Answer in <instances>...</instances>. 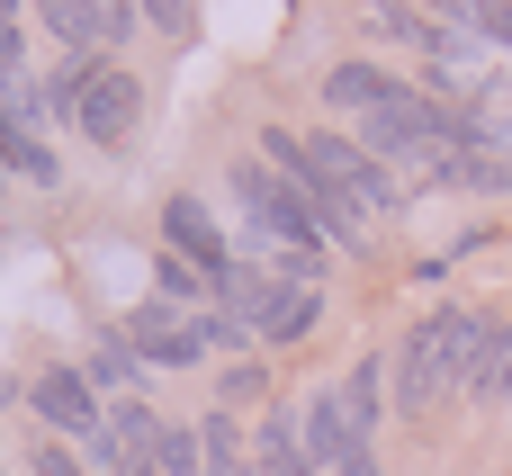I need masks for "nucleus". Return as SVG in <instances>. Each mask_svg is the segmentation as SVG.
<instances>
[{
	"mask_svg": "<svg viewBox=\"0 0 512 476\" xmlns=\"http://www.w3.org/2000/svg\"><path fill=\"white\" fill-rule=\"evenodd\" d=\"M486 351H495V315H477V306L423 315L405 333V351H396V405L405 414H432L450 387H477L486 378Z\"/></svg>",
	"mask_w": 512,
	"mask_h": 476,
	"instance_id": "nucleus-1",
	"label": "nucleus"
},
{
	"mask_svg": "<svg viewBox=\"0 0 512 476\" xmlns=\"http://www.w3.org/2000/svg\"><path fill=\"white\" fill-rule=\"evenodd\" d=\"M45 9V27L72 45V54H99V18H90V0H36Z\"/></svg>",
	"mask_w": 512,
	"mask_h": 476,
	"instance_id": "nucleus-13",
	"label": "nucleus"
},
{
	"mask_svg": "<svg viewBox=\"0 0 512 476\" xmlns=\"http://www.w3.org/2000/svg\"><path fill=\"white\" fill-rule=\"evenodd\" d=\"M306 324H315V288H288V297L270 306V324H261V342H297Z\"/></svg>",
	"mask_w": 512,
	"mask_h": 476,
	"instance_id": "nucleus-15",
	"label": "nucleus"
},
{
	"mask_svg": "<svg viewBox=\"0 0 512 476\" xmlns=\"http://www.w3.org/2000/svg\"><path fill=\"white\" fill-rule=\"evenodd\" d=\"M297 432H306V459H315L324 476L342 468L351 450H369V441L351 432V414H342V387H315V396H306V414H297Z\"/></svg>",
	"mask_w": 512,
	"mask_h": 476,
	"instance_id": "nucleus-5",
	"label": "nucleus"
},
{
	"mask_svg": "<svg viewBox=\"0 0 512 476\" xmlns=\"http://www.w3.org/2000/svg\"><path fill=\"white\" fill-rule=\"evenodd\" d=\"M9 9H18V0H0V18H9Z\"/></svg>",
	"mask_w": 512,
	"mask_h": 476,
	"instance_id": "nucleus-23",
	"label": "nucleus"
},
{
	"mask_svg": "<svg viewBox=\"0 0 512 476\" xmlns=\"http://www.w3.org/2000/svg\"><path fill=\"white\" fill-rule=\"evenodd\" d=\"M126 351H135V360H153V369H198L216 342H207V315H198V306L144 297V306L126 315Z\"/></svg>",
	"mask_w": 512,
	"mask_h": 476,
	"instance_id": "nucleus-2",
	"label": "nucleus"
},
{
	"mask_svg": "<svg viewBox=\"0 0 512 476\" xmlns=\"http://www.w3.org/2000/svg\"><path fill=\"white\" fill-rule=\"evenodd\" d=\"M81 378H90V387H117V396H126V387H135V351H126V333H117V342H99Z\"/></svg>",
	"mask_w": 512,
	"mask_h": 476,
	"instance_id": "nucleus-16",
	"label": "nucleus"
},
{
	"mask_svg": "<svg viewBox=\"0 0 512 476\" xmlns=\"http://www.w3.org/2000/svg\"><path fill=\"white\" fill-rule=\"evenodd\" d=\"M90 18H99V45H126L135 36V0H90Z\"/></svg>",
	"mask_w": 512,
	"mask_h": 476,
	"instance_id": "nucleus-18",
	"label": "nucleus"
},
{
	"mask_svg": "<svg viewBox=\"0 0 512 476\" xmlns=\"http://www.w3.org/2000/svg\"><path fill=\"white\" fill-rule=\"evenodd\" d=\"M27 405H36V423H45L54 441H90V432H108V405H99V387H90L81 369H36Z\"/></svg>",
	"mask_w": 512,
	"mask_h": 476,
	"instance_id": "nucleus-3",
	"label": "nucleus"
},
{
	"mask_svg": "<svg viewBox=\"0 0 512 476\" xmlns=\"http://www.w3.org/2000/svg\"><path fill=\"white\" fill-rule=\"evenodd\" d=\"M162 234H171V252H180L189 270H207V279H225V270H234V252H225V234L207 225V207H198V198H171V207H162Z\"/></svg>",
	"mask_w": 512,
	"mask_h": 476,
	"instance_id": "nucleus-6",
	"label": "nucleus"
},
{
	"mask_svg": "<svg viewBox=\"0 0 512 476\" xmlns=\"http://www.w3.org/2000/svg\"><path fill=\"white\" fill-rule=\"evenodd\" d=\"M333 476H378V450H351V459H342Z\"/></svg>",
	"mask_w": 512,
	"mask_h": 476,
	"instance_id": "nucleus-21",
	"label": "nucleus"
},
{
	"mask_svg": "<svg viewBox=\"0 0 512 476\" xmlns=\"http://www.w3.org/2000/svg\"><path fill=\"white\" fill-rule=\"evenodd\" d=\"M0 162H9L18 180H45V189H54V153H45L27 126H9V117H0Z\"/></svg>",
	"mask_w": 512,
	"mask_h": 476,
	"instance_id": "nucleus-12",
	"label": "nucleus"
},
{
	"mask_svg": "<svg viewBox=\"0 0 512 476\" xmlns=\"http://www.w3.org/2000/svg\"><path fill=\"white\" fill-rule=\"evenodd\" d=\"M342 414H351V432H360V441L378 432V414H387V360H360V369L342 378Z\"/></svg>",
	"mask_w": 512,
	"mask_h": 476,
	"instance_id": "nucleus-10",
	"label": "nucleus"
},
{
	"mask_svg": "<svg viewBox=\"0 0 512 476\" xmlns=\"http://www.w3.org/2000/svg\"><path fill=\"white\" fill-rule=\"evenodd\" d=\"M144 459H153V476H207V441H198L189 423H153Z\"/></svg>",
	"mask_w": 512,
	"mask_h": 476,
	"instance_id": "nucleus-9",
	"label": "nucleus"
},
{
	"mask_svg": "<svg viewBox=\"0 0 512 476\" xmlns=\"http://www.w3.org/2000/svg\"><path fill=\"white\" fill-rule=\"evenodd\" d=\"M153 279H162V288H153V297H171V306H198V297H207V288H216V279H207V270H189V261H180V252H162V261H153Z\"/></svg>",
	"mask_w": 512,
	"mask_h": 476,
	"instance_id": "nucleus-14",
	"label": "nucleus"
},
{
	"mask_svg": "<svg viewBox=\"0 0 512 476\" xmlns=\"http://www.w3.org/2000/svg\"><path fill=\"white\" fill-rule=\"evenodd\" d=\"M324 99H333L342 117H369L378 99H396V72H378V63H333V72H324Z\"/></svg>",
	"mask_w": 512,
	"mask_h": 476,
	"instance_id": "nucleus-8",
	"label": "nucleus"
},
{
	"mask_svg": "<svg viewBox=\"0 0 512 476\" xmlns=\"http://www.w3.org/2000/svg\"><path fill=\"white\" fill-rule=\"evenodd\" d=\"M135 117H144V90H135V72H117V63H108V72L81 90V108H72V126H81L90 144H108V153L135 135Z\"/></svg>",
	"mask_w": 512,
	"mask_h": 476,
	"instance_id": "nucleus-4",
	"label": "nucleus"
},
{
	"mask_svg": "<svg viewBox=\"0 0 512 476\" xmlns=\"http://www.w3.org/2000/svg\"><path fill=\"white\" fill-rule=\"evenodd\" d=\"M36 476H81V468H72V450H63V441H54V432H45V441H36Z\"/></svg>",
	"mask_w": 512,
	"mask_h": 476,
	"instance_id": "nucleus-20",
	"label": "nucleus"
},
{
	"mask_svg": "<svg viewBox=\"0 0 512 476\" xmlns=\"http://www.w3.org/2000/svg\"><path fill=\"white\" fill-rule=\"evenodd\" d=\"M252 468H261V476H324L315 459H306L297 414H261V432H252Z\"/></svg>",
	"mask_w": 512,
	"mask_h": 476,
	"instance_id": "nucleus-7",
	"label": "nucleus"
},
{
	"mask_svg": "<svg viewBox=\"0 0 512 476\" xmlns=\"http://www.w3.org/2000/svg\"><path fill=\"white\" fill-rule=\"evenodd\" d=\"M0 72H18V27L0 18Z\"/></svg>",
	"mask_w": 512,
	"mask_h": 476,
	"instance_id": "nucleus-22",
	"label": "nucleus"
},
{
	"mask_svg": "<svg viewBox=\"0 0 512 476\" xmlns=\"http://www.w3.org/2000/svg\"><path fill=\"white\" fill-rule=\"evenodd\" d=\"M135 18H153L162 36H189V27H198V9H189V0H135Z\"/></svg>",
	"mask_w": 512,
	"mask_h": 476,
	"instance_id": "nucleus-19",
	"label": "nucleus"
},
{
	"mask_svg": "<svg viewBox=\"0 0 512 476\" xmlns=\"http://www.w3.org/2000/svg\"><path fill=\"white\" fill-rule=\"evenodd\" d=\"M477 396H512V324H495V351H486V378Z\"/></svg>",
	"mask_w": 512,
	"mask_h": 476,
	"instance_id": "nucleus-17",
	"label": "nucleus"
},
{
	"mask_svg": "<svg viewBox=\"0 0 512 476\" xmlns=\"http://www.w3.org/2000/svg\"><path fill=\"white\" fill-rule=\"evenodd\" d=\"M198 441H207V476H261V468H252V441H243V423H234V414H207V423H198Z\"/></svg>",
	"mask_w": 512,
	"mask_h": 476,
	"instance_id": "nucleus-11",
	"label": "nucleus"
}]
</instances>
